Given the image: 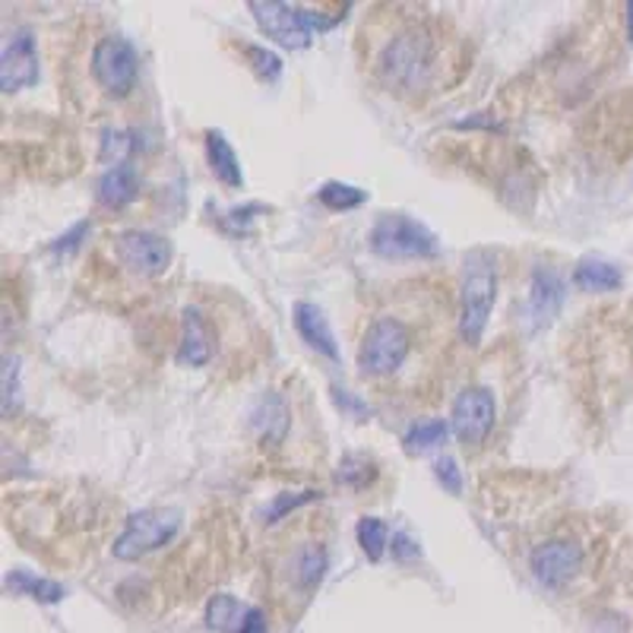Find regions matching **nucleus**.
I'll return each mask as SVG.
<instances>
[{
  "label": "nucleus",
  "mask_w": 633,
  "mask_h": 633,
  "mask_svg": "<svg viewBox=\"0 0 633 633\" xmlns=\"http://www.w3.org/2000/svg\"><path fill=\"white\" fill-rule=\"evenodd\" d=\"M377 70L390 90L408 92V95L434 90L440 76L437 32L425 23L399 25L381 51Z\"/></svg>",
  "instance_id": "nucleus-1"
},
{
  "label": "nucleus",
  "mask_w": 633,
  "mask_h": 633,
  "mask_svg": "<svg viewBox=\"0 0 633 633\" xmlns=\"http://www.w3.org/2000/svg\"><path fill=\"white\" fill-rule=\"evenodd\" d=\"M495 301H498V253L491 248H473L466 253L463 286H459V336L466 345L481 342Z\"/></svg>",
  "instance_id": "nucleus-2"
},
{
  "label": "nucleus",
  "mask_w": 633,
  "mask_h": 633,
  "mask_svg": "<svg viewBox=\"0 0 633 633\" xmlns=\"http://www.w3.org/2000/svg\"><path fill=\"white\" fill-rule=\"evenodd\" d=\"M248 10L253 13L257 29L272 39L276 45L289 48V51H304L314 42V32H326L333 29L336 20L316 13V10H304V7H292L282 0H250Z\"/></svg>",
  "instance_id": "nucleus-3"
},
{
  "label": "nucleus",
  "mask_w": 633,
  "mask_h": 633,
  "mask_svg": "<svg viewBox=\"0 0 633 633\" xmlns=\"http://www.w3.org/2000/svg\"><path fill=\"white\" fill-rule=\"evenodd\" d=\"M371 250L384 260H430L440 253V238L408 212H384L367 235Z\"/></svg>",
  "instance_id": "nucleus-4"
},
{
  "label": "nucleus",
  "mask_w": 633,
  "mask_h": 633,
  "mask_svg": "<svg viewBox=\"0 0 633 633\" xmlns=\"http://www.w3.org/2000/svg\"><path fill=\"white\" fill-rule=\"evenodd\" d=\"M181 510L175 507H146L127 517L124 532L114 539L112 554L117 561H139L172 542L181 532Z\"/></svg>",
  "instance_id": "nucleus-5"
},
{
  "label": "nucleus",
  "mask_w": 633,
  "mask_h": 633,
  "mask_svg": "<svg viewBox=\"0 0 633 633\" xmlns=\"http://www.w3.org/2000/svg\"><path fill=\"white\" fill-rule=\"evenodd\" d=\"M408 352H412V333L406 323L396 316H377L359 345V367L371 377L396 374L406 364Z\"/></svg>",
  "instance_id": "nucleus-6"
},
{
  "label": "nucleus",
  "mask_w": 633,
  "mask_h": 633,
  "mask_svg": "<svg viewBox=\"0 0 633 633\" xmlns=\"http://www.w3.org/2000/svg\"><path fill=\"white\" fill-rule=\"evenodd\" d=\"M92 80L102 86V90L114 95V98H124L131 95L136 86V76H139V54L136 48L124 39V35H102L95 48H92Z\"/></svg>",
  "instance_id": "nucleus-7"
},
{
  "label": "nucleus",
  "mask_w": 633,
  "mask_h": 633,
  "mask_svg": "<svg viewBox=\"0 0 633 633\" xmlns=\"http://www.w3.org/2000/svg\"><path fill=\"white\" fill-rule=\"evenodd\" d=\"M114 257L124 270H131L139 279H156L172 267L175 250H172V241L156 231L127 228L114 238Z\"/></svg>",
  "instance_id": "nucleus-8"
},
{
  "label": "nucleus",
  "mask_w": 633,
  "mask_h": 633,
  "mask_svg": "<svg viewBox=\"0 0 633 633\" xmlns=\"http://www.w3.org/2000/svg\"><path fill=\"white\" fill-rule=\"evenodd\" d=\"M495 422H498V399L488 386H466L453 399L450 428L459 437V444H466V447L485 444Z\"/></svg>",
  "instance_id": "nucleus-9"
},
{
  "label": "nucleus",
  "mask_w": 633,
  "mask_h": 633,
  "mask_svg": "<svg viewBox=\"0 0 633 633\" xmlns=\"http://www.w3.org/2000/svg\"><path fill=\"white\" fill-rule=\"evenodd\" d=\"M39 45H35V35L32 29H13L3 42L0 51V90L7 95L13 92L32 90L39 83Z\"/></svg>",
  "instance_id": "nucleus-10"
},
{
  "label": "nucleus",
  "mask_w": 633,
  "mask_h": 633,
  "mask_svg": "<svg viewBox=\"0 0 633 633\" xmlns=\"http://www.w3.org/2000/svg\"><path fill=\"white\" fill-rule=\"evenodd\" d=\"M532 573L544 589H561L583 567V548L570 539H551L532 551Z\"/></svg>",
  "instance_id": "nucleus-11"
},
{
  "label": "nucleus",
  "mask_w": 633,
  "mask_h": 633,
  "mask_svg": "<svg viewBox=\"0 0 633 633\" xmlns=\"http://www.w3.org/2000/svg\"><path fill=\"white\" fill-rule=\"evenodd\" d=\"M564 294H567L564 276L554 270V267L539 263V267L532 270V279H529V301H526L529 326H532V330L551 326L554 316L561 314V308H564Z\"/></svg>",
  "instance_id": "nucleus-12"
},
{
  "label": "nucleus",
  "mask_w": 633,
  "mask_h": 633,
  "mask_svg": "<svg viewBox=\"0 0 633 633\" xmlns=\"http://www.w3.org/2000/svg\"><path fill=\"white\" fill-rule=\"evenodd\" d=\"M292 320L298 336L308 342L314 352L326 355L330 362H340V345H336V336H333V326H330L326 314L316 308L314 301H294Z\"/></svg>",
  "instance_id": "nucleus-13"
},
{
  "label": "nucleus",
  "mask_w": 633,
  "mask_h": 633,
  "mask_svg": "<svg viewBox=\"0 0 633 633\" xmlns=\"http://www.w3.org/2000/svg\"><path fill=\"white\" fill-rule=\"evenodd\" d=\"M139 194V175L131 162H121V165H112L98 184H95V200L102 209H124L131 206Z\"/></svg>",
  "instance_id": "nucleus-14"
},
{
  "label": "nucleus",
  "mask_w": 633,
  "mask_h": 633,
  "mask_svg": "<svg viewBox=\"0 0 633 633\" xmlns=\"http://www.w3.org/2000/svg\"><path fill=\"white\" fill-rule=\"evenodd\" d=\"M573 286L580 292H618L624 286V272L618 263H611L605 257L589 253L583 260H577L573 267Z\"/></svg>",
  "instance_id": "nucleus-15"
},
{
  "label": "nucleus",
  "mask_w": 633,
  "mask_h": 633,
  "mask_svg": "<svg viewBox=\"0 0 633 633\" xmlns=\"http://www.w3.org/2000/svg\"><path fill=\"white\" fill-rule=\"evenodd\" d=\"M181 345H178V364H190V367H204L212 355V345L206 336V323L200 308H184L181 314Z\"/></svg>",
  "instance_id": "nucleus-16"
},
{
  "label": "nucleus",
  "mask_w": 633,
  "mask_h": 633,
  "mask_svg": "<svg viewBox=\"0 0 633 633\" xmlns=\"http://www.w3.org/2000/svg\"><path fill=\"white\" fill-rule=\"evenodd\" d=\"M206 158H209L212 175L226 184V187H231V190H241V187H245L241 158L231 149V143H228L222 131H206Z\"/></svg>",
  "instance_id": "nucleus-17"
},
{
  "label": "nucleus",
  "mask_w": 633,
  "mask_h": 633,
  "mask_svg": "<svg viewBox=\"0 0 633 633\" xmlns=\"http://www.w3.org/2000/svg\"><path fill=\"white\" fill-rule=\"evenodd\" d=\"M250 425L257 428V434L270 444H282L289 434V408L276 396V393H263L257 399V406L250 408Z\"/></svg>",
  "instance_id": "nucleus-18"
},
{
  "label": "nucleus",
  "mask_w": 633,
  "mask_h": 633,
  "mask_svg": "<svg viewBox=\"0 0 633 633\" xmlns=\"http://www.w3.org/2000/svg\"><path fill=\"white\" fill-rule=\"evenodd\" d=\"M3 587L10 589L13 595H29V599L42 602V605H58V602L68 599V587H64V583L35 577V573H29V570H10L7 580H3Z\"/></svg>",
  "instance_id": "nucleus-19"
},
{
  "label": "nucleus",
  "mask_w": 633,
  "mask_h": 633,
  "mask_svg": "<svg viewBox=\"0 0 633 633\" xmlns=\"http://www.w3.org/2000/svg\"><path fill=\"white\" fill-rule=\"evenodd\" d=\"M250 605H245L241 599H235V595H228V592H219V595H212L209 602H206V624H209V631H219V633H238V627L245 624V618H248Z\"/></svg>",
  "instance_id": "nucleus-20"
},
{
  "label": "nucleus",
  "mask_w": 633,
  "mask_h": 633,
  "mask_svg": "<svg viewBox=\"0 0 633 633\" xmlns=\"http://www.w3.org/2000/svg\"><path fill=\"white\" fill-rule=\"evenodd\" d=\"M450 430H453L450 422H444V418H428V422H415V425H412V428L406 430V437H403V444H406V453L434 450V447L447 444Z\"/></svg>",
  "instance_id": "nucleus-21"
},
{
  "label": "nucleus",
  "mask_w": 633,
  "mask_h": 633,
  "mask_svg": "<svg viewBox=\"0 0 633 633\" xmlns=\"http://www.w3.org/2000/svg\"><path fill=\"white\" fill-rule=\"evenodd\" d=\"M316 200L326 209H333V212H345V209H359V206L367 204V190L345 181H326L320 184Z\"/></svg>",
  "instance_id": "nucleus-22"
},
{
  "label": "nucleus",
  "mask_w": 633,
  "mask_h": 633,
  "mask_svg": "<svg viewBox=\"0 0 633 633\" xmlns=\"http://www.w3.org/2000/svg\"><path fill=\"white\" fill-rule=\"evenodd\" d=\"M323 573H326V551H323V544L301 548L298 558H294V580L304 589H314L320 587Z\"/></svg>",
  "instance_id": "nucleus-23"
},
{
  "label": "nucleus",
  "mask_w": 633,
  "mask_h": 633,
  "mask_svg": "<svg viewBox=\"0 0 633 633\" xmlns=\"http://www.w3.org/2000/svg\"><path fill=\"white\" fill-rule=\"evenodd\" d=\"M355 536H359V544L367 554V561H374V564L384 558L386 548H390V529H386V522L381 517H362Z\"/></svg>",
  "instance_id": "nucleus-24"
},
{
  "label": "nucleus",
  "mask_w": 633,
  "mask_h": 633,
  "mask_svg": "<svg viewBox=\"0 0 633 633\" xmlns=\"http://www.w3.org/2000/svg\"><path fill=\"white\" fill-rule=\"evenodd\" d=\"M374 478H377V466H374L367 456H359V453L342 456L340 481L345 485V488H352V491H364Z\"/></svg>",
  "instance_id": "nucleus-25"
},
{
  "label": "nucleus",
  "mask_w": 633,
  "mask_h": 633,
  "mask_svg": "<svg viewBox=\"0 0 633 633\" xmlns=\"http://www.w3.org/2000/svg\"><path fill=\"white\" fill-rule=\"evenodd\" d=\"M245 51V58H248L250 70L263 80V83H279V76H282V58L276 54V51H270V48L263 45H245L241 48Z\"/></svg>",
  "instance_id": "nucleus-26"
},
{
  "label": "nucleus",
  "mask_w": 633,
  "mask_h": 633,
  "mask_svg": "<svg viewBox=\"0 0 633 633\" xmlns=\"http://www.w3.org/2000/svg\"><path fill=\"white\" fill-rule=\"evenodd\" d=\"M314 500H320V491H314V488H308V491H286V495H276L272 498V504L263 510V522H279L286 513H292V510H298V507H304V504H314Z\"/></svg>",
  "instance_id": "nucleus-27"
},
{
  "label": "nucleus",
  "mask_w": 633,
  "mask_h": 633,
  "mask_svg": "<svg viewBox=\"0 0 633 633\" xmlns=\"http://www.w3.org/2000/svg\"><path fill=\"white\" fill-rule=\"evenodd\" d=\"M136 146V134L134 131H105L102 134V158L108 162L114 158V165H121V162H127V156L134 153Z\"/></svg>",
  "instance_id": "nucleus-28"
},
{
  "label": "nucleus",
  "mask_w": 633,
  "mask_h": 633,
  "mask_svg": "<svg viewBox=\"0 0 633 633\" xmlns=\"http://www.w3.org/2000/svg\"><path fill=\"white\" fill-rule=\"evenodd\" d=\"M20 362L13 355H3V415H10L20 396Z\"/></svg>",
  "instance_id": "nucleus-29"
},
{
  "label": "nucleus",
  "mask_w": 633,
  "mask_h": 633,
  "mask_svg": "<svg viewBox=\"0 0 633 633\" xmlns=\"http://www.w3.org/2000/svg\"><path fill=\"white\" fill-rule=\"evenodd\" d=\"M92 231V222L90 219H83V222H76V226L64 231V235H58L54 241H51V253H73V250L83 248V241L90 238Z\"/></svg>",
  "instance_id": "nucleus-30"
},
{
  "label": "nucleus",
  "mask_w": 633,
  "mask_h": 633,
  "mask_svg": "<svg viewBox=\"0 0 633 633\" xmlns=\"http://www.w3.org/2000/svg\"><path fill=\"white\" fill-rule=\"evenodd\" d=\"M434 475H437V481L444 485V491L463 495V473H459V463H456L453 456H440V459L434 463Z\"/></svg>",
  "instance_id": "nucleus-31"
},
{
  "label": "nucleus",
  "mask_w": 633,
  "mask_h": 633,
  "mask_svg": "<svg viewBox=\"0 0 633 633\" xmlns=\"http://www.w3.org/2000/svg\"><path fill=\"white\" fill-rule=\"evenodd\" d=\"M333 393V403L345 412V415H352V418H359V422H367L371 418V406L367 403H362L359 396H352L349 390H342V386H333L330 390Z\"/></svg>",
  "instance_id": "nucleus-32"
},
{
  "label": "nucleus",
  "mask_w": 633,
  "mask_h": 633,
  "mask_svg": "<svg viewBox=\"0 0 633 633\" xmlns=\"http://www.w3.org/2000/svg\"><path fill=\"white\" fill-rule=\"evenodd\" d=\"M390 548H393V558H399V561H408V558H418V554H422V548L412 542L406 532H396Z\"/></svg>",
  "instance_id": "nucleus-33"
},
{
  "label": "nucleus",
  "mask_w": 633,
  "mask_h": 633,
  "mask_svg": "<svg viewBox=\"0 0 633 633\" xmlns=\"http://www.w3.org/2000/svg\"><path fill=\"white\" fill-rule=\"evenodd\" d=\"M238 633H267V614L260 609H250L245 624L238 627Z\"/></svg>",
  "instance_id": "nucleus-34"
},
{
  "label": "nucleus",
  "mask_w": 633,
  "mask_h": 633,
  "mask_svg": "<svg viewBox=\"0 0 633 633\" xmlns=\"http://www.w3.org/2000/svg\"><path fill=\"white\" fill-rule=\"evenodd\" d=\"M624 23H627V42H633V0L624 3Z\"/></svg>",
  "instance_id": "nucleus-35"
}]
</instances>
